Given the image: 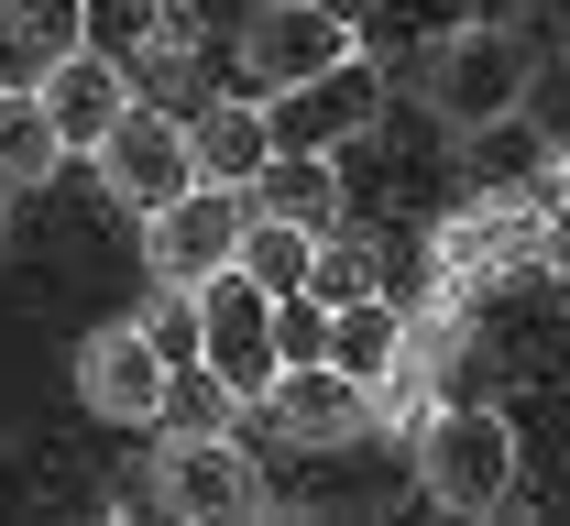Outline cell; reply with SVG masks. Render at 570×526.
Segmentation results:
<instances>
[{
	"label": "cell",
	"instance_id": "cell-1",
	"mask_svg": "<svg viewBox=\"0 0 570 526\" xmlns=\"http://www.w3.org/2000/svg\"><path fill=\"white\" fill-rule=\"evenodd\" d=\"M417 494L439 516H504V494H515V428L494 406H439L417 428Z\"/></svg>",
	"mask_w": 570,
	"mask_h": 526
},
{
	"label": "cell",
	"instance_id": "cell-2",
	"mask_svg": "<svg viewBox=\"0 0 570 526\" xmlns=\"http://www.w3.org/2000/svg\"><path fill=\"white\" fill-rule=\"evenodd\" d=\"M527 67H538V44H527L515 22H494V11H472V22L428 56V110H439L450 132H494L504 110L527 99Z\"/></svg>",
	"mask_w": 570,
	"mask_h": 526
},
{
	"label": "cell",
	"instance_id": "cell-3",
	"mask_svg": "<svg viewBox=\"0 0 570 526\" xmlns=\"http://www.w3.org/2000/svg\"><path fill=\"white\" fill-rule=\"evenodd\" d=\"M341 56H362V22L330 0H253L242 11V88L253 99H285V88L330 77Z\"/></svg>",
	"mask_w": 570,
	"mask_h": 526
},
{
	"label": "cell",
	"instance_id": "cell-4",
	"mask_svg": "<svg viewBox=\"0 0 570 526\" xmlns=\"http://www.w3.org/2000/svg\"><path fill=\"white\" fill-rule=\"evenodd\" d=\"M154 483H165V516L187 526H219V516H285L275 483H264V460L242 450V439H219V428H165L154 439Z\"/></svg>",
	"mask_w": 570,
	"mask_h": 526
},
{
	"label": "cell",
	"instance_id": "cell-5",
	"mask_svg": "<svg viewBox=\"0 0 570 526\" xmlns=\"http://www.w3.org/2000/svg\"><path fill=\"white\" fill-rule=\"evenodd\" d=\"M242 230H253V187L198 176L187 198H165L142 220V264H154V286H209V275L242 264Z\"/></svg>",
	"mask_w": 570,
	"mask_h": 526
},
{
	"label": "cell",
	"instance_id": "cell-6",
	"mask_svg": "<svg viewBox=\"0 0 570 526\" xmlns=\"http://www.w3.org/2000/svg\"><path fill=\"white\" fill-rule=\"evenodd\" d=\"M99 187H110L132 220H154L165 198L198 187V132H187L165 99H132V110L110 121V143H99Z\"/></svg>",
	"mask_w": 570,
	"mask_h": 526
},
{
	"label": "cell",
	"instance_id": "cell-7",
	"mask_svg": "<svg viewBox=\"0 0 570 526\" xmlns=\"http://www.w3.org/2000/svg\"><path fill=\"white\" fill-rule=\"evenodd\" d=\"M198 363H209L242 406H264V384L285 374V340H275V297L230 264V275H209L198 286Z\"/></svg>",
	"mask_w": 570,
	"mask_h": 526
},
{
	"label": "cell",
	"instance_id": "cell-8",
	"mask_svg": "<svg viewBox=\"0 0 570 526\" xmlns=\"http://www.w3.org/2000/svg\"><path fill=\"white\" fill-rule=\"evenodd\" d=\"M165 384H176V363H165V340L142 318H99L77 340V406L110 417V428H154L165 417Z\"/></svg>",
	"mask_w": 570,
	"mask_h": 526
},
{
	"label": "cell",
	"instance_id": "cell-9",
	"mask_svg": "<svg viewBox=\"0 0 570 526\" xmlns=\"http://www.w3.org/2000/svg\"><path fill=\"white\" fill-rule=\"evenodd\" d=\"M384 99H395V77L373 67V56H341L330 77L285 88V99H264V110H275V143L285 153H341V143H362V132L384 121Z\"/></svg>",
	"mask_w": 570,
	"mask_h": 526
},
{
	"label": "cell",
	"instance_id": "cell-10",
	"mask_svg": "<svg viewBox=\"0 0 570 526\" xmlns=\"http://www.w3.org/2000/svg\"><path fill=\"white\" fill-rule=\"evenodd\" d=\"M253 428H275L285 450H352L373 428V384H352L341 363H285L253 406Z\"/></svg>",
	"mask_w": 570,
	"mask_h": 526
},
{
	"label": "cell",
	"instance_id": "cell-11",
	"mask_svg": "<svg viewBox=\"0 0 570 526\" xmlns=\"http://www.w3.org/2000/svg\"><path fill=\"white\" fill-rule=\"evenodd\" d=\"M33 99L56 110V132H67V153H99L110 143V121L132 110L142 88L121 56H99V44H67V56H45V77H33Z\"/></svg>",
	"mask_w": 570,
	"mask_h": 526
},
{
	"label": "cell",
	"instance_id": "cell-12",
	"mask_svg": "<svg viewBox=\"0 0 570 526\" xmlns=\"http://www.w3.org/2000/svg\"><path fill=\"white\" fill-rule=\"evenodd\" d=\"M187 132H198V176H219V187H253V176L285 153V143H275V110H264L253 88H219Z\"/></svg>",
	"mask_w": 570,
	"mask_h": 526
},
{
	"label": "cell",
	"instance_id": "cell-13",
	"mask_svg": "<svg viewBox=\"0 0 570 526\" xmlns=\"http://www.w3.org/2000/svg\"><path fill=\"white\" fill-rule=\"evenodd\" d=\"M406 329H417V318H406L395 297H352V307H330V363H341L352 384H384L395 363H406Z\"/></svg>",
	"mask_w": 570,
	"mask_h": 526
},
{
	"label": "cell",
	"instance_id": "cell-14",
	"mask_svg": "<svg viewBox=\"0 0 570 526\" xmlns=\"http://www.w3.org/2000/svg\"><path fill=\"white\" fill-rule=\"evenodd\" d=\"M45 176H67V132H56V110H45L33 88H0V187L22 198V187H45Z\"/></svg>",
	"mask_w": 570,
	"mask_h": 526
},
{
	"label": "cell",
	"instance_id": "cell-15",
	"mask_svg": "<svg viewBox=\"0 0 570 526\" xmlns=\"http://www.w3.org/2000/svg\"><path fill=\"white\" fill-rule=\"evenodd\" d=\"M253 209H275V220H296V230H341V176H330V153H275L264 176H253Z\"/></svg>",
	"mask_w": 570,
	"mask_h": 526
},
{
	"label": "cell",
	"instance_id": "cell-16",
	"mask_svg": "<svg viewBox=\"0 0 570 526\" xmlns=\"http://www.w3.org/2000/svg\"><path fill=\"white\" fill-rule=\"evenodd\" d=\"M242 275H253L264 297H307V275H318V230L253 209V230H242Z\"/></svg>",
	"mask_w": 570,
	"mask_h": 526
},
{
	"label": "cell",
	"instance_id": "cell-17",
	"mask_svg": "<svg viewBox=\"0 0 570 526\" xmlns=\"http://www.w3.org/2000/svg\"><path fill=\"white\" fill-rule=\"evenodd\" d=\"M77 44H99V56L132 67L142 44H165V0H88L77 11Z\"/></svg>",
	"mask_w": 570,
	"mask_h": 526
},
{
	"label": "cell",
	"instance_id": "cell-18",
	"mask_svg": "<svg viewBox=\"0 0 570 526\" xmlns=\"http://www.w3.org/2000/svg\"><path fill=\"white\" fill-rule=\"evenodd\" d=\"M307 286H318L330 307H352V297H384V252H373L362 230H330V241H318V275H307Z\"/></svg>",
	"mask_w": 570,
	"mask_h": 526
},
{
	"label": "cell",
	"instance_id": "cell-19",
	"mask_svg": "<svg viewBox=\"0 0 570 526\" xmlns=\"http://www.w3.org/2000/svg\"><path fill=\"white\" fill-rule=\"evenodd\" d=\"M142 329L165 340V363H198V286H154V307H142Z\"/></svg>",
	"mask_w": 570,
	"mask_h": 526
},
{
	"label": "cell",
	"instance_id": "cell-20",
	"mask_svg": "<svg viewBox=\"0 0 570 526\" xmlns=\"http://www.w3.org/2000/svg\"><path fill=\"white\" fill-rule=\"evenodd\" d=\"M538 132H549V153L570 143V67H527V99H515Z\"/></svg>",
	"mask_w": 570,
	"mask_h": 526
},
{
	"label": "cell",
	"instance_id": "cell-21",
	"mask_svg": "<svg viewBox=\"0 0 570 526\" xmlns=\"http://www.w3.org/2000/svg\"><path fill=\"white\" fill-rule=\"evenodd\" d=\"M0 11L22 22V44H45V56H67V44H77V11H88V0H0Z\"/></svg>",
	"mask_w": 570,
	"mask_h": 526
},
{
	"label": "cell",
	"instance_id": "cell-22",
	"mask_svg": "<svg viewBox=\"0 0 570 526\" xmlns=\"http://www.w3.org/2000/svg\"><path fill=\"white\" fill-rule=\"evenodd\" d=\"M373 22H417V33H428V56H439V44H450V33L472 22V0H384Z\"/></svg>",
	"mask_w": 570,
	"mask_h": 526
},
{
	"label": "cell",
	"instance_id": "cell-23",
	"mask_svg": "<svg viewBox=\"0 0 570 526\" xmlns=\"http://www.w3.org/2000/svg\"><path fill=\"white\" fill-rule=\"evenodd\" d=\"M330 11H352V22H373V11H384V0H330Z\"/></svg>",
	"mask_w": 570,
	"mask_h": 526
},
{
	"label": "cell",
	"instance_id": "cell-24",
	"mask_svg": "<svg viewBox=\"0 0 570 526\" xmlns=\"http://www.w3.org/2000/svg\"><path fill=\"white\" fill-rule=\"evenodd\" d=\"M0 230H11V187H0Z\"/></svg>",
	"mask_w": 570,
	"mask_h": 526
}]
</instances>
